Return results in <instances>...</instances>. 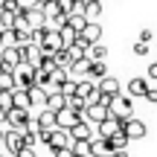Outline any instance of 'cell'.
<instances>
[{
	"label": "cell",
	"mask_w": 157,
	"mask_h": 157,
	"mask_svg": "<svg viewBox=\"0 0 157 157\" xmlns=\"http://www.w3.org/2000/svg\"><path fill=\"white\" fill-rule=\"evenodd\" d=\"M111 140V148L113 151H125V146H128V137H125V131H117L113 137H108Z\"/></svg>",
	"instance_id": "26"
},
{
	"label": "cell",
	"mask_w": 157,
	"mask_h": 157,
	"mask_svg": "<svg viewBox=\"0 0 157 157\" xmlns=\"http://www.w3.org/2000/svg\"><path fill=\"white\" fill-rule=\"evenodd\" d=\"M67 105L73 108L76 113H84V108H87V99H82V96L76 93V96H70V99H67Z\"/></svg>",
	"instance_id": "34"
},
{
	"label": "cell",
	"mask_w": 157,
	"mask_h": 157,
	"mask_svg": "<svg viewBox=\"0 0 157 157\" xmlns=\"http://www.w3.org/2000/svg\"><path fill=\"white\" fill-rule=\"evenodd\" d=\"M0 29H15V12L12 9L0 12Z\"/></svg>",
	"instance_id": "30"
},
{
	"label": "cell",
	"mask_w": 157,
	"mask_h": 157,
	"mask_svg": "<svg viewBox=\"0 0 157 157\" xmlns=\"http://www.w3.org/2000/svg\"><path fill=\"white\" fill-rule=\"evenodd\" d=\"M0 64L6 70H15L23 64V50L21 47H0Z\"/></svg>",
	"instance_id": "2"
},
{
	"label": "cell",
	"mask_w": 157,
	"mask_h": 157,
	"mask_svg": "<svg viewBox=\"0 0 157 157\" xmlns=\"http://www.w3.org/2000/svg\"><path fill=\"white\" fill-rule=\"evenodd\" d=\"M148 78H154V82H157V61L148 64Z\"/></svg>",
	"instance_id": "42"
},
{
	"label": "cell",
	"mask_w": 157,
	"mask_h": 157,
	"mask_svg": "<svg viewBox=\"0 0 157 157\" xmlns=\"http://www.w3.org/2000/svg\"><path fill=\"white\" fill-rule=\"evenodd\" d=\"M0 157H6V154H0Z\"/></svg>",
	"instance_id": "51"
},
{
	"label": "cell",
	"mask_w": 157,
	"mask_h": 157,
	"mask_svg": "<svg viewBox=\"0 0 157 157\" xmlns=\"http://www.w3.org/2000/svg\"><path fill=\"white\" fill-rule=\"evenodd\" d=\"M23 50V64H29V67H41V61H44V50H41L38 44H29V47H21Z\"/></svg>",
	"instance_id": "11"
},
{
	"label": "cell",
	"mask_w": 157,
	"mask_h": 157,
	"mask_svg": "<svg viewBox=\"0 0 157 157\" xmlns=\"http://www.w3.org/2000/svg\"><path fill=\"white\" fill-rule=\"evenodd\" d=\"M29 99H32V105H47V90L38 87V84H32V87H29Z\"/></svg>",
	"instance_id": "28"
},
{
	"label": "cell",
	"mask_w": 157,
	"mask_h": 157,
	"mask_svg": "<svg viewBox=\"0 0 157 157\" xmlns=\"http://www.w3.org/2000/svg\"><path fill=\"white\" fill-rule=\"evenodd\" d=\"M76 157H90V154H76Z\"/></svg>",
	"instance_id": "50"
},
{
	"label": "cell",
	"mask_w": 157,
	"mask_h": 157,
	"mask_svg": "<svg viewBox=\"0 0 157 157\" xmlns=\"http://www.w3.org/2000/svg\"><path fill=\"white\" fill-rule=\"evenodd\" d=\"M117 131H122V122H119L117 117H108L99 122V137H113Z\"/></svg>",
	"instance_id": "18"
},
{
	"label": "cell",
	"mask_w": 157,
	"mask_h": 157,
	"mask_svg": "<svg viewBox=\"0 0 157 157\" xmlns=\"http://www.w3.org/2000/svg\"><path fill=\"white\" fill-rule=\"evenodd\" d=\"M0 122H6V111H3V108H0Z\"/></svg>",
	"instance_id": "45"
},
{
	"label": "cell",
	"mask_w": 157,
	"mask_h": 157,
	"mask_svg": "<svg viewBox=\"0 0 157 157\" xmlns=\"http://www.w3.org/2000/svg\"><path fill=\"white\" fill-rule=\"evenodd\" d=\"M96 87H99V93H105V96H117V93H122V84H119L113 76L99 78V82H96Z\"/></svg>",
	"instance_id": "14"
},
{
	"label": "cell",
	"mask_w": 157,
	"mask_h": 157,
	"mask_svg": "<svg viewBox=\"0 0 157 157\" xmlns=\"http://www.w3.org/2000/svg\"><path fill=\"white\" fill-rule=\"evenodd\" d=\"M0 67H3V64H0Z\"/></svg>",
	"instance_id": "52"
},
{
	"label": "cell",
	"mask_w": 157,
	"mask_h": 157,
	"mask_svg": "<svg viewBox=\"0 0 157 157\" xmlns=\"http://www.w3.org/2000/svg\"><path fill=\"white\" fill-rule=\"evenodd\" d=\"M15 38H17V47H29L32 44V29H15Z\"/></svg>",
	"instance_id": "33"
},
{
	"label": "cell",
	"mask_w": 157,
	"mask_h": 157,
	"mask_svg": "<svg viewBox=\"0 0 157 157\" xmlns=\"http://www.w3.org/2000/svg\"><path fill=\"white\" fill-rule=\"evenodd\" d=\"M134 56H148V44L146 41H137L134 44Z\"/></svg>",
	"instance_id": "38"
},
{
	"label": "cell",
	"mask_w": 157,
	"mask_h": 157,
	"mask_svg": "<svg viewBox=\"0 0 157 157\" xmlns=\"http://www.w3.org/2000/svg\"><path fill=\"white\" fill-rule=\"evenodd\" d=\"M113 148H111V140L108 137H93L90 140V157H111Z\"/></svg>",
	"instance_id": "12"
},
{
	"label": "cell",
	"mask_w": 157,
	"mask_h": 157,
	"mask_svg": "<svg viewBox=\"0 0 157 157\" xmlns=\"http://www.w3.org/2000/svg\"><path fill=\"white\" fill-rule=\"evenodd\" d=\"M15 157H38V154H35V148H29V146H23V148H21V151H17Z\"/></svg>",
	"instance_id": "40"
},
{
	"label": "cell",
	"mask_w": 157,
	"mask_h": 157,
	"mask_svg": "<svg viewBox=\"0 0 157 157\" xmlns=\"http://www.w3.org/2000/svg\"><path fill=\"white\" fill-rule=\"evenodd\" d=\"M50 78H52V87H61V84L70 78V70H67V67H61V64H56V67L50 70Z\"/></svg>",
	"instance_id": "22"
},
{
	"label": "cell",
	"mask_w": 157,
	"mask_h": 157,
	"mask_svg": "<svg viewBox=\"0 0 157 157\" xmlns=\"http://www.w3.org/2000/svg\"><path fill=\"white\" fill-rule=\"evenodd\" d=\"M44 108H50V111H61V108H67V96H64L58 87H52L50 93H47V105Z\"/></svg>",
	"instance_id": "15"
},
{
	"label": "cell",
	"mask_w": 157,
	"mask_h": 157,
	"mask_svg": "<svg viewBox=\"0 0 157 157\" xmlns=\"http://www.w3.org/2000/svg\"><path fill=\"white\" fill-rule=\"evenodd\" d=\"M26 23H29V29H41V26H47L44 6H35V9H29V12H26Z\"/></svg>",
	"instance_id": "16"
},
{
	"label": "cell",
	"mask_w": 157,
	"mask_h": 157,
	"mask_svg": "<svg viewBox=\"0 0 157 157\" xmlns=\"http://www.w3.org/2000/svg\"><path fill=\"white\" fill-rule=\"evenodd\" d=\"M15 3H17V9H21V12H29V9L38 6V0H15Z\"/></svg>",
	"instance_id": "37"
},
{
	"label": "cell",
	"mask_w": 157,
	"mask_h": 157,
	"mask_svg": "<svg viewBox=\"0 0 157 157\" xmlns=\"http://www.w3.org/2000/svg\"><path fill=\"white\" fill-rule=\"evenodd\" d=\"M70 143H73L70 131H67V128H58V125H56V128H52V134H50V151L56 154L58 148H67Z\"/></svg>",
	"instance_id": "7"
},
{
	"label": "cell",
	"mask_w": 157,
	"mask_h": 157,
	"mask_svg": "<svg viewBox=\"0 0 157 157\" xmlns=\"http://www.w3.org/2000/svg\"><path fill=\"white\" fill-rule=\"evenodd\" d=\"M122 131H125L128 140H143L148 134V125L143 119H137V117H128V119H122Z\"/></svg>",
	"instance_id": "3"
},
{
	"label": "cell",
	"mask_w": 157,
	"mask_h": 157,
	"mask_svg": "<svg viewBox=\"0 0 157 157\" xmlns=\"http://www.w3.org/2000/svg\"><path fill=\"white\" fill-rule=\"evenodd\" d=\"M0 90H15V70L0 67Z\"/></svg>",
	"instance_id": "25"
},
{
	"label": "cell",
	"mask_w": 157,
	"mask_h": 157,
	"mask_svg": "<svg viewBox=\"0 0 157 157\" xmlns=\"http://www.w3.org/2000/svg\"><path fill=\"white\" fill-rule=\"evenodd\" d=\"M70 137L73 140H93V131H90V122L87 119H78V122L70 128Z\"/></svg>",
	"instance_id": "17"
},
{
	"label": "cell",
	"mask_w": 157,
	"mask_h": 157,
	"mask_svg": "<svg viewBox=\"0 0 157 157\" xmlns=\"http://www.w3.org/2000/svg\"><path fill=\"white\" fill-rule=\"evenodd\" d=\"M140 41H146V44H148V41H151V29H143V32H140Z\"/></svg>",
	"instance_id": "43"
},
{
	"label": "cell",
	"mask_w": 157,
	"mask_h": 157,
	"mask_svg": "<svg viewBox=\"0 0 157 157\" xmlns=\"http://www.w3.org/2000/svg\"><path fill=\"white\" fill-rule=\"evenodd\" d=\"M125 90H128V96H146V90H148V78H143V76L131 78Z\"/></svg>",
	"instance_id": "19"
},
{
	"label": "cell",
	"mask_w": 157,
	"mask_h": 157,
	"mask_svg": "<svg viewBox=\"0 0 157 157\" xmlns=\"http://www.w3.org/2000/svg\"><path fill=\"white\" fill-rule=\"evenodd\" d=\"M32 84H35V70L29 67V64H21V67H15V87L29 90Z\"/></svg>",
	"instance_id": "9"
},
{
	"label": "cell",
	"mask_w": 157,
	"mask_h": 157,
	"mask_svg": "<svg viewBox=\"0 0 157 157\" xmlns=\"http://www.w3.org/2000/svg\"><path fill=\"white\" fill-rule=\"evenodd\" d=\"M12 96H15V108H32V99H29V90H23V87H15L12 90Z\"/></svg>",
	"instance_id": "23"
},
{
	"label": "cell",
	"mask_w": 157,
	"mask_h": 157,
	"mask_svg": "<svg viewBox=\"0 0 157 157\" xmlns=\"http://www.w3.org/2000/svg\"><path fill=\"white\" fill-rule=\"evenodd\" d=\"M82 3H96V0H82Z\"/></svg>",
	"instance_id": "49"
},
{
	"label": "cell",
	"mask_w": 157,
	"mask_h": 157,
	"mask_svg": "<svg viewBox=\"0 0 157 157\" xmlns=\"http://www.w3.org/2000/svg\"><path fill=\"white\" fill-rule=\"evenodd\" d=\"M99 15H102V0L84 3V17H87V21H99Z\"/></svg>",
	"instance_id": "27"
},
{
	"label": "cell",
	"mask_w": 157,
	"mask_h": 157,
	"mask_svg": "<svg viewBox=\"0 0 157 157\" xmlns=\"http://www.w3.org/2000/svg\"><path fill=\"white\" fill-rule=\"evenodd\" d=\"M108 76V67L105 61H90V70H87V78H93V82H99V78Z\"/></svg>",
	"instance_id": "24"
},
{
	"label": "cell",
	"mask_w": 157,
	"mask_h": 157,
	"mask_svg": "<svg viewBox=\"0 0 157 157\" xmlns=\"http://www.w3.org/2000/svg\"><path fill=\"white\" fill-rule=\"evenodd\" d=\"M111 157H128V151H113Z\"/></svg>",
	"instance_id": "44"
},
{
	"label": "cell",
	"mask_w": 157,
	"mask_h": 157,
	"mask_svg": "<svg viewBox=\"0 0 157 157\" xmlns=\"http://www.w3.org/2000/svg\"><path fill=\"white\" fill-rule=\"evenodd\" d=\"M3 148H6L9 154H17V151L23 148V131H21V128H9V131L3 134Z\"/></svg>",
	"instance_id": "5"
},
{
	"label": "cell",
	"mask_w": 157,
	"mask_h": 157,
	"mask_svg": "<svg viewBox=\"0 0 157 157\" xmlns=\"http://www.w3.org/2000/svg\"><path fill=\"white\" fill-rule=\"evenodd\" d=\"M6 122H9V128H26V122H29V111L26 108H12L9 113H6Z\"/></svg>",
	"instance_id": "10"
},
{
	"label": "cell",
	"mask_w": 157,
	"mask_h": 157,
	"mask_svg": "<svg viewBox=\"0 0 157 157\" xmlns=\"http://www.w3.org/2000/svg\"><path fill=\"white\" fill-rule=\"evenodd\" d=\"M56 64H61V67H70V64H73V58H70L67 47H61V50L56 52Z\"/></svg>",
	"instance_id": "35"
},
{
	"label": "cell",
	"mask_w": 157,
	"mask_h": 157,
	"mask_svg": "<svg viewBox=\"0 0 157 157\" xmlns=\"http://www.w3.org/2000/svg\"><path fill=\"white\" fill-rule=\"evenodd\" d=\"M52 157H76V151H73V148L67 146V148H58V151L52 154Z\"/></svg>",
	"instance_id": "39"
},
{
	"label": "cell",
	"mask_w": 157,
	"mask_h": 157,
	"mask_svg": "<svg viewBox=\"0 0 157 157\" xmlns=\"http://www.w3.org/2000/svg\"><path fill=\"white\" fill-rule=\"evenodd\" d=\"M67 23L76 29V32H82V29H84V23H87V17H84L82 12H76V15H67Z\"/></svg>",
	"instance_id": "31"
},
{
	"label": "cell",
	"mask_w": 157,
	"mask_h": 157,
	"mask_svg": "<svg viewBox=\"0 0 157 157\" xmlns=\"http://www.w3.org/2000/svg\"><path fill=\"white\" fill-rule=\"evenodd\" d=\"M47 3H52V0H38V6H47Z\"/></svg>",
	"instance_id": "46"
},
{
	"label": "cell",
	"mask_w": 157,
	"mask_h": 157,
	"mask_svg": "<svg viewBox=\"0 0 157 157\" xmlns=\"http://www.w3.org/2000/svg\"><path fill=\"white\" fill-rule=\"evenodd\" d=\"M38 47H41L44 52H52V56H56V52L64 47V41H61V32H58V29H47V32H44V41H41Z\"/></svg>",
	"instance_id": "6"
},
{
	"label": "cell",
	"mask_w": 157,
	"mask_h": 157,
	"mask_svg": "<svg viewBox=\"0 0 157 157\" xmlns=\"http://www.w3.org/2000/svg\"><path fill=\"white\" fill-rule=\"evenodd\" d=\"M82 117L87 119V122H96V125H99L102 119H108V117H111V111H108V105H105V102H90V105L84 108V113H82Z\"/></svg>",
	"instance_id": "4"
},
{
	"label": "cell",
	"mask_w": 157,
	"mask_h": 157,
	"mask_svg": "<svg viewBox=\"0 0 157 157\" xmlns=\"http://www.w3.org/2000/svg\"><path fill=\"white\" fill-rule=\"evenodd\" d=\"M143 99H148V102H151V105H157V90H151V87H148V90H146V96H143Z\"/></svg>",
	"instance_id": "41"
},
{
	"label": "cell",
	"mask_w": 157,
	"mask_h": 157,
	"mask_svg": "<svg viewBox=\"0 0 157 157\" xmlns=\"http://www.w3.org/2000/svg\"><path fill=\"white\" fill-rule=\"evenodd\" d=\"M35 119H38V128H44V131H52V128H56V111H50V108H44Z\"/></svg>",
	"instance_id": "20"
},
{
	"label": "cell",
	"mask_w": 157,
	"mask_h": 157,
	"mask_svg": "<svg viewBox=\"0 0 157 157\" xmlns=\"http://www.w3.org/2000/svg\"><path fill=\"white\" fill-rule=\"evenodd\" d=\"M87 58H90V61H105V58H108V47L102 44V41L90 44L87 47Z\"/></svg>",
	"instance_id": "21"
},
{
	"label": "cell",
	"mask_w": 157,
	"mask_h": 157,
	"mask_svg": "<svg viewBox=\"0 0 157 157\" xmlns=\"http://www.w3.org/2000/svg\"><path fill=\"white\" fill-rule=\"evenodd\" d=\"M78 119H84V117H82V113H76L70 105L61 108V111H56V125H58V128H67V131H70V128L78 122Z\"/></svg>",
	"instance_id": "8"
},
{
	"label": "cell",
	"mask_w": 157,
	"mask_h": 157,
	"mask_svg": "<svg viewBox=\"0 0 157 157\" xmlns=\"http://www.w3.org/2000/svg\"><path fill=\"white\" fill-rule=\"evenodd\" d=\"M78 35H82L87 44H96V41H102V23H99V21H87Z\"/></svg>",
	"instance_id": "13"
},
{
	"label": "cell",
	"mask_w": 157,
	"mask_h": 157,
	"mask_svg": "<svg viewBox=\"0 0 157 157\" xmlns=\"http://www.w3.org/2000/svg\"><path fill=\"white\" fill-rule=\"evenodd\" d=\"M58 90H61V93H64V96L70 99V96H76V90H78V82H73V78H67V82H64V84H61Z\"/></svg>",
	"instance_id": "36"
},
{
	"label": "cell",
	"mask_w": 157,
	"mask_h": 157,
	"mask_svg": "<svg viewBox=\"0 0 157 157\" xmlns=\"http://www.w3.org/2000/svg\"><path fill=\"white\" fill-rule=\"evenodd\" d=\"M58 32H61V41H64V47H70V44H73V41L78 38V32H76L73 26H70V23H64V26L58 29Z\"/></svg>",
	"instance_id": "29"
},
{
	"label": "cell",
	"mask_w": 157,
	"mask_h": 157,
	"mask_svg": "<svg viewBox=\"0 0 157 157\" xmlns=\"http://www.w3.org/2000/svg\"><path fill=\"white\" fill-rule=\"evenodd\" d=\"M3 134H6V131H0V146H3Z\"/></svg>",
	"instance_id": "48"
},
{
	"label": "cell",
	"mask_w": 157,
	"mask_h": 157,
	"mask_svg": "<svg viewBox=\"0 0 157 157\" xmlns=\"http://www.w3.org/2000/svg\"><path fill=\"white\" fill-rule=\"evenodd\" d=\"M0 108H3L6 113L15 108V96H12V90H0Z\"/></svg>",
	"instance_id": "32"
},
{
	"label": "cell",
	"mask_w": 157,
	"mask_h": 157,
	"mask_svg": "<svg viewBox=\"0 0 157 157\" xmlns=\"http://www.w3.org/2000/svg\"><path fill=\"white\" fill-rule=\"evenodd\" d=\"M3 9H6V0H0V12H3Z\"/></svg>",
	"instance_id": "47"
},
{
	"label": "cell",
	"mask_w": 157,
	"mask_h": 157,
	"mask_svg": "<svg viewBox=\"0 0 157 157\" xmlns=\"http://www.w3.org/2000/svg\"><path fill=\"white\" fill-rule=\"evenodd\" d=\"M108 111H111V117H117L119 122H122V119H128L131 113H134V102H131V96L117 93V96H111V102H108Z\"/></svg>",
	"instance_id": "1"
}]
</instances>
